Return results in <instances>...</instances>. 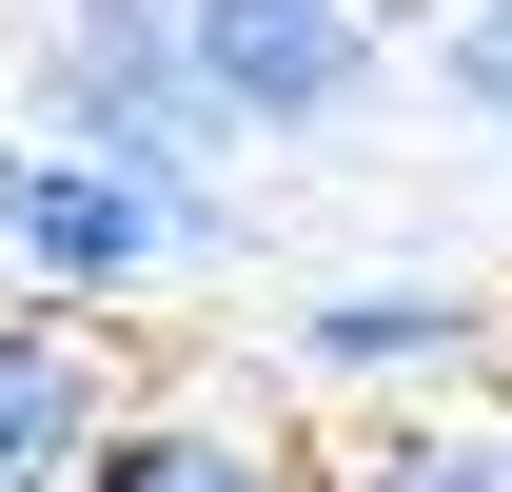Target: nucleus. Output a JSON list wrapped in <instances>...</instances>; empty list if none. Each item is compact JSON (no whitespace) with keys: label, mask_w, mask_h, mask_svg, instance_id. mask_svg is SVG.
<instances>
[{"label":"nucleus","mask_w":512,"mask_h":492,"mask_svg":"<svg viewBox=\"0 0 512 492\" xmlns=\"http://www.w3.org/2000/svg\"><path fill=\"white\" fill-rule=\"evenodd\" d=\"M197 20V99L237 138H316V119H355V79H375V20L355 0H178Z\"/></svg>","instance_id":"3"},{"label":"nucleus","mask_w":512,"mask_h":492,"mask_svg":"<svg viewBox=\"0 0 512 492\" xmlns=\"http://www.w3.org/2000/svg\"><path fill=\"white\" fill-rule=\"evenodd\" d=\"M434 60H453V99H473V119H512V0H453Z\"/></svg>","instance_id":"8"},{"label":"nucleus","mask_w":512,"mask_h":492,"mask_svg":"<svg viewBox=\"0 0 512 492\" xmlns=\"http://www.w3.org/2000/svg\"><path fill=\"white\" fill-rule=\"evenodd\" d=\"M335 492H512V433H473V414H414V433H375Z\"/></svg>","instance_id":"7"},{"label":"nucleus","mask_w":512,"mask_h":492,"mask_svg":"<svg viewBox=\"0 0 512 492\" xmlns=\"http://www.w3.org/2000/svg\"><path fill=\"white\" fill-rule=\"evenodd\" d=\"M99 492H296V473H276L256 433H178V414H158V433H119V453H99Z\"/></svg>","instance_id":"6"},{"label":"nucleus","mask_w":512,"mask_h":492,"mask_svg":"<svg viewBox=\"0 0 512 492\" xmlns=\"http://www.w3.org/2000/svg\"><path fill=\"white\" fill-rule=\"evenodd\" d=\"M178 237H197V178H138V158H99V138H60V158L0 178V256H20L40 296H138Z\"/></svg>","instance_id":"1"},{"label":"nucleus","mask_w":512,"mask_h":492,"mask_svg":"<svg viewBox=\"0 0 512 492\" xmlns=\"http://www.w3.org/2000/svg\"><path fill=\"white\" fill-rule=\"evenodd\" d=\"M119 453V394L79 335H0V492H99Z\"/></svg>","instance_id":"4"},{"label":"nucleus","mask_w":512,"mask_h":492,"mask_svg":"<svg viewBox=\"0 0 512 492\" xmlns=\"http://www.w3.org/2000/svg\"><path fill=\"white\" fill-rule=\"evenodd\" d=\"M60 138L138 158V178H178L197 138H217V99H197V20H178V0H79V20H60Z\"/></svg>","instance_id":"2"},{"label":"nucleus","mask_w":512,"mask_h":492,"mask_svg":"<svg viewBox=\"0 0 512 492\" xmlns=\"http://www.w3.org/2000/svg\"><path fill=\"white\" fill-rule=\"evenodd\" d=\"M296 355H316V374H434V355H473V296L375 276V296H316V315H296Z\"/></svg>","instance_id":"5"}]
</instances>
